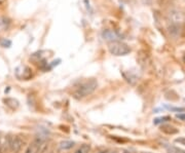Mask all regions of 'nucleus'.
Wrapping results in <instances>:
<instances>
[{"mask_svg":"<svg viewBox=\"0 0 185 153\" xmlns=\"http://www.w3.org/2000/svg\"><path fill=\"white\" fill-rule=\"evenodd\" d=\"M98 86V82L95 80V79H89L85 82H83L82 84H80L76 90L74 91V98L76 99H82V98H85L87 97L88 94L92 93L96 88Z\"/></svg>","mask_w":185,"mask_h":153,"instance_id":"1","label":"nucleus"},{"mask_svg":"<svg viewBox=\"0 0 185 153\" xmlns=\"http://www.w3.org/2000/svg\"><path fill=\"white\" fill-rule=\"evenodd\" d=\"M108 50L111 54L121 56V55H126L131 52V47L120 41H112L108 45Z\"/></svg>","mask_w":185,"mask_h":153,"instance_id":"2","label":"nucleus"},{"mask_svg":"<svg viewBox=\"0 0 185 153\" xmlns=\"http://www.w3.org/2000/svg\"><path fill=\"white\" fill-rule=\"evenodd\" d=\"M44 145L45 144L43 140L39 137H37L28 145L27 149L25 150V153H40Z\"/></svg>","mask_w":185,"mask_h":153,"instance_id":"3","label":"nucleus"},{"mask_svg":"<svg viewBox=\"0 0 185 153\" xmlns=\"http://www.w3.org/2000/svg\"><path fill=\"white\" fill-rule=\"evenodd\" d=\"M23 144H24V141L22 140V138H20V137L11 138L10 145H9V150L12 153H18L21 151L22 147H23Z\"/></svg>","mask_w":185,"mask_h":153,"instance_id":"4","label":"nucleus"},{"mask_svg":"<svg viewBox=\"0 0 185 153\" xmlns=\"http://www.w3.org/2000/svg\"><path fill=\"white\" fill-rule=\"evenodd\" d=\"M103 37L105 38V39H107V40H112V41H115L114 39L117 37V35H116L114 32H112V31H110V30H106V31H104V32H103Z\"/></svg>","mask_w":185,"mask_h":153,"instance_id":"5","label":"nucleus"},{"mask_svg":"<svg viewBox=\"0 0 185 153\" xmlns=\"http://www.w3.org/2000/svg\"><path fill=\"white\" fill-rule=\"evenodd\" d=\"M89 150H90V145H88V144H82L75 151H74V153H88Z\"/></svg>","mask_w":185,"mask_h":153,"instance_id":"6","label":"nucleus"},{"mask_svg":"<svg viewBox=\"0 0 185 153\" xmlns=\"http://www.w3.org/2000/svg\"><path fill=\"white\" fill-rule=\"evenodd\" d=\"M74 146V142L72 141H63L60 143V148L62 150H70Z\"/></svg>","mask_w":185,"mask_h":153,"instance_id":"7","label":"nucleus"},{"mask_svg":"<svg viewBox=\"0 0 185 153\" xmlns=\"http://www.w3.org/2000/svg\"><path fill=\"white\" fill-rule=\"evenodd\" d=\"M168 119H170V117H168V116L161 117V118H157V119L154 120V123H155V124H158V123H160V122H162V121H165V120H168Z\"/></svg>","mask_w":185,"mask_h":153,"instance_id":"8","label":"nucleus"},{"mask_svg":"<svg viewBox=\"0 0 185 153\" xmlns=\"http://www.w3.org/2000/svg\"><path fill=\"white\" fill-rule=\"evenodd\" d=\"M175 142H176V143H180V144H182V145H185V137L177 138V139L175 140Z\"/></svg>","mask_w":185,"mask_h":153,"instance_id":"9","label":"nucleus"},{"mask_svg":"<svg viewBox=\"0 0 185 153\" xmlns=\"http://www.w3.org/2000/svg\"><path fill=\"white\" fill-rule=\"evenodd\" d=\"M173 152L172 153H185V151L181 150V149H177V148H172Z\"/></svg>","mask_w":185,"mask_h":153,"instance_id":"10","label":"nucleus"},{"mask_svg":"<svg viewBox=\"0 0 185 153\" xmlns=\"http://www.w3.org/2000/svg\"><path fill=\"white\" fill-rule=\"evenodd\" d=\"M177 118H179L180 120H185V114H177Z\"/></svg>","mask_w":185,"mask_h":153,"instance_id":"11","label":"nucleus"},{"mask_svg":"<svg viewBox=\"0 0 185 153\" xmlns=\"http://www.w3.org/2000/svg\"><path fill=\"white\" fill-rule=\"evenodd\" d=\"M123 153H131V152H130V151H124Z\"/></svg>","mask_w":185,"mask_h":153,"instance_id":"12","label":"nucleus"},{"mask_svg":"<svg viewBox=\"0 0 185 153\" xmlns=\"http://www.w3.org/2000/svg\"><path fill=\"white\" fill-rule=\"evenodd\" d=\"M143 153H151V152H143Z\"/></svg>","mask_w":185,"mask_h":153,"instance_id":"13","label":"nucleus"},{"mask_svg":"<svg viewBox=\"0 0 185 153\" xmlns=\"http://www.w3.org/2000/svg\"><path fill=\"white\" fill-rule=\"evenodd\" d=\"M110 153H116V152H110Z\"/></svg>","mask_w":185,"mask_h":153,"instance_id":"14","label":"nucleus"}]
</instances>
